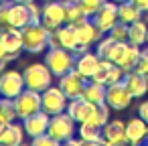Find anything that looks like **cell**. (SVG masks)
I'll return each instance as SVG.
<instances>
[{
  "mask_svg": "<svg viewBox=\"0 0 148 146\" xmlns=\"http://www.w3.org/2000/svg\"><path fill=\"white\" fill-rule=\"evenodd\" d=\"M21 31H23V47H25L27 53L39 55V53H45L49 49L51 31L43 23H29Z\"/></svg>",
  "mask_w": 148,
  "mask_h": 146,
  "instance_id": "cell-1",
  "label": "cell"
},
{
  "mask_svg": "<svg viewBox=\"0 0 148 146\" xmlns=\"http://www.w3.org/2000/svg\"><path fill=\"white\" fill-rule=\"evenodd\" d=\"M23 77H25V85L35 91H45L55 81V75L47 67V63H29L23 69Z\"/></svg>",
  "mask_w": 148,
  "mask_h": 146,
  "instance_id": "cell-2",
  "label": "cell"
},
{
  "mask_svg": "<svg viewBox=\"0 0 148 146\" xmlns=\"http://www.w3.org/2000/svg\"><path fill=\"white\" fill-rule=\"evenodd\" d=\"M45 63L53 71L55 77H61L75 67V53L61 47H49L45 53Z\"/></svg>",
  "mask_w": 148,
  "mask_h": 146,
  "instance_id": "cell-3",
  "label": "cell"
},
{
  "mask_svg": "<svg viewBox=\"0 0 148 146\" xmlns=\"http://www.w3.org/2000/svg\"><path fill=\"white\" fill-rule=\"evenodd\" d=\"M77 126H79V124H77L67 112H61V114L51 116L47 134H49L51 138H55L59 144H65L67 140H71V138L77 134Z\"/></svg>",
  "mask_w": 148,
  "mask_h": 146,
  "instance_id": "cell-4",
  "label": "cell"
},
{
  "mask_svg": "<svg viewBox=\"0 0 148 146\" xmlns=\"http://www.w3.org/2000/svg\"><path fill=\"white\" fill-rule=\"evenodd\" d=\"M14 108H16V116L18 120L29 118L31 114H37L43 110V99H41V91L29 89L25 87L16 97H14Z\"/></svg>",
  "mask_w": 148,
  "mask_h": 146,
  "instance_id": "cell-5",
  "label": "cell"
},
{
  "mask_svg": "<svg viewBox=\"0 0 148 146\" xmlns=\"http://www.w3.org/2000/svg\"><path fill=\"white\" fill-rule=\"evenodd\" d=\"M132 99H134V95L130 93V89H128L124 79L106 87V104L116 112H124L126 108H130Z\"/></svg>",
  "mask_w": 148,
  "mask_h": 146,
  "instance_id": "cell-6",
  "label": "cell"
},
{
  "mask_svg": "<svg viewBox=\"0 0 148 146\" xmlns=\"http://www.w3.org/2000/svg\"><path fill=\"white\" fill-rule=\"evenodd\" d=\"M41 99H43V110L49 116L65 112L67 104H69V97L65 95V91L59 85H49L45 91H41Z\"/></svg>",
  "mask_w": 148,
  "mask_h": 146,
  "instance_id": "cell-7",
  "label": "cell"
},
{
  "mask_svg": "<svg viewBox=\"0 0 148 146\" xmlns=\"http://www.w3.org/2000/svg\"><path fill=\"white\" fill-rule=\"evenodd\" d=\"M41 23L53 31L61 25L67 23V12H65V2L63 0H51V2H43V14H41Z\"/></svg>",
  "mask_w": 148,
  "mask_h": 146,
  "instance_id": "cell-8",
  "label": "cell"
},
{
  "mask_svg": "<svg viewBox=\"0 0 148 146\" xmlns=\"http://www.w3.org/2000/svg\"><path fill=\"white\" fill-rule=\"evenodd\" d=\"M49 47H61V49H69V51H77L79 41H77V33L75 27L65 23L57 29L51 31V39H49Z\"/></svg>",
  "mask_w": 148,
  "mask_h": 146,
  "instance_id": "cell-9",
  "label": "cell"
},
{
  "mask_svg": "<svg viewBox=\"0 0 148 146\" xmlns=\"http://www.w3.org/2000/svg\"><path fill=\"white\" fill-rule=\"evenodd\" d=\"M25 87H27V85H25L23 71H16V69H4L2 73H0V93H2V97L14 99Z\"/></svg>",
  "mask_w": 148,
  "mask_h": 146,
  "instance_id": "cell-10",
  "label": "cell"
},
{
  "mask_svg": "<svg viewBox=\"0 0 148 146\" xmlns=\"http://www.w3.org/2000/svg\"><path fill=\"white\" fill-rule=\"evenodd\" d=\"M59 81H57V85L65 91V95L69 97V99H75V97H81V93H83V87H85V83H87V77H83L75 67L71 69V71H67L65 75H61V77H57Z\"/></svg>",
  "mask_w": 148,
  "mask_h": 146,
  "instance_id": "cell-11",
  "label": "cell"
},
{
  "mask_svg": "<svg viewBox=\"0 0 148 146\" xmlns=\"http://www.w3.org/2000/svg\"><path fill=\"white\" fill-rule=\"evenodd\" d=\"M124 75H126V71H124L118 63L108 61V59H101L91 79L108 87V85H112V83H116V81H122V79H124Z\"/></svg>",
  "mask_w": 148,
  "mask_h": 146,
  "instance_id": "cell-12",
  "label": "cell"
},
{
  "mask_svg": "<svg viewBox=\"0 0 148 146\" xmlns=\"http://www.w3.org/2000/svg\"><path fill=\"white\" fill-rule=\"evenodd\" d=\"M73 27H75V33H77V41L83 47H93L103 39V31L91 19H85V21H81V23H77Z\"/></svg>",
  "mask_w": 148,
  "mask_h": 146,
  "instance_id": "cell-13",
  "label": "cell"
},
{
  "mask_svg": "<svg viewBox=\"0 0 148 146\" xmlns=\"http://www.w3.org/2000/svg\"><path fill=\"white\" fill-rule=\"evenodd\" d=\"M91 21L103 31V35L120 23V16H118V2H114V0H106V2L99 6V10L91 16Z\"/></svg>",
  "mask_w": 148,
  "mask_h": 146,
  "instance_id": "cell-14",
  "label": "cell"
},
{
  "mask_svg": "<svg viewBox=\"0 0 148 146\" xmlns=\"http://www.w3.org/2000/svg\"><path fill=\"white\" fill-rule=\"evenodd\" d=\"M0 45L2 49L10 55H21L25 51L23 47V31L16 27H6V29H0Z\"/></svg>",
  "mask_w": 148,
  "mask_h": 146,
  "instance_id": "cell-15",
  "label": "cell"
},
{
  "mask_svg": "<svg viewBox=\"0 0 148 146\" xmlns=\"http://www.w3.org/2000/svg\"><path fill=\"white\" fill-rule=\"evenodd\" d=\"M101 136H103V144H108V146L128 144L126 122H124V120H110V122L101 128Z\"/></svg>",
  "mask_w": 148,
  "mask_h": 146,
  "instance_id": "cell-16",
  "label": "cell"
},
{
  "mask_svg": "<svg viewBox=\"0 0 148 146\" xmlns=\"http://www.w3.org/2000/svg\"><path fill=\"white\" fill-rule=\"evenodd\" d=\"M49 122H51V116H49L45 110H41V112L31 114L29 118H25V120H23V126H25L27 136L33 140V138H37V136H41V134H47Z\"/></svg>",
  "mask_w": 148,
  "mask_h": 146,
  "instance_id": "cell-17",
  "label": "cell"
},
{
  "mask_svg": "<svg viewBox=\"0 0 148 146\" xmlns=\"http://www.w3.org/2000/svg\"><path fill=\"white\" fill-rule=\"evenodd\" d=\"M99 61H101V57L97 55V51L87 49V51L75 55V69H77L83 77L91 79L93 73H95V69H97V65H99Z\"/></svg>",
  "mask_w": 148,
  "mask_h": 146,
  "instance_id": "cell-18",
  "label": "cell"
},
{
  "mask_svg": "<svg viewBox=\"0 0 148 146\" xmlns=\"http://www.w3.org/2000/svg\"><path fill=\"white\" fill-rule=\"evenodd\" d=\"M126 136H128V144H146L148 142V124L140 116L130 118L126 122Z\"/></svg>",
  "mask_w": 148,
  "mask_h": 146,
  "instance_id": "cell-19",
  "label": "cell"
},
{
  "mask_svg": "<svg viewBox=\"0 0 148 146\" xmlns=\"http://www.w3.org/2000/svg\"><path fill=\"white\" fill-rule=\"evenodd\" d=\"M91 110H93V104H91V101H87L85 97H75V99H69L65 112H67L77 124H81V122H87V120H89Z\"/></svg>",
  "mask_w": 148,
  "mask_h": 146,
  "instance_id": "cell-20",
  "label": "cell"
},
{
  "mask_svg": "<svg viewBox=\"0 0 148 146\" xmlns=\"http://www.w3.org/2000/svg\"><path fill=\"white\" fill-rule=\"evenodd\" d=\"M124 81L130 89V93L134 95V99H142L148 93V77H144L140 71H128L124 75Z\"/></svg>",
  "mask_w": 148,
  "mask_h": 146,
  "instance_id": "cell-21",
  "label": "cell"
},
{
  "mask_svg": "<svg viewBox=\"0 0 148 146\" xmlns=\"http://www.w3.org/2000/svg\"><path fill=\"white\" fill-rule=\"evenodd\" d=\"M25 126L23 124H16V122H10L6 124V128L2 130V134H0V144L4 146H18L25 142Z\"/></svg>",
  "mask_w": 148,
  "mask_h": 146,
  "instance_id": "cell-22",
  "label": "cell"
},
{
  "mask_svg": "<svg viewBox=\"0 0 148 146\" xmlns=\"http://www.w3.org/2000/svg\"><path fill=\"white\" fill-rule=\"evenodd\" d=\"M140 57H142V47H138V45H134V43H126V49H124V53H122V57H120V61H118V65L128 73V71H134L136 67H138V61H140Z\"/></svg>",
  "mask_w": 148,
  "mask_h": 146,
  "instance_id": "cell-23",
  "label": "cell"
},
{
  "mask_svg": "<svg viewBox=\"0 0 148 146\" xmlns=\"http://www.w3.org/2000/svg\"><path fill=\"white\" fill-rule=\"evenodd\" d=\"M118 16H120V23L124 25H132L140 19H144V12L138 4H134L132 0H124V2L118 4Z\"/></svg>",
  "mask_w": 148,
  "mask_h": 146,
  "instance_id": "cell-24",
  "label": "cell"
},
{
  "mask_svg": "<svg viewBox=\"0 0 148 146\" xmlns=\"http://www.w3.org/2000/svg\"><path fill=\"white\" fill-rule=\"evenodd\" d=\"M31 23V14H29V6L21 4V2H12L10 4V14H8V27H16L23 29Z\"/></svg>",
  "mask_w": 148,
  "mask_h": 146,
  "instance_id": "cell-25",
  "label": "cell"
},
{
  "mask_svg": "<svg viewBox=\"0 0 148 146\" xmlns=\"http://www.w3.org/2000/svg\"><path fill=\"white\" fill-rule=\"evenodd\" d=\"M77 134L85 144H103V136H101V128L91 124V122H81L77 126Z\"/></svg>",
  "mask_w": 148,
  "mask_h": 146,
  "instance_id": "cell-26",
  "label": "cell"
},
{
  "mask_svg": "<svg viewBox=\"0 0 148 146\" xmlns=\"http://www.w3.org/2000/svg\"><path fill=\"white\" fill-rule=\"evenodd\" d=\"M128 41L138 45V47H146V41H148V23L144 19L128 25Z\"/></svg>",
  "mask_w": 148,
  "mask_h": 146,
  "instance_id": "cell-27",
  "label": "cell"
},
{
  "mask_svg": "<svg viewBox=\"0 0 148 146\" xmlns=\"http://www.w3.org/2000/svg\"><path fill=\"white\" fill-rule=\"evenodd\" d=\"M81 97H85V99L91 101L93 106H95V104H103V101H106V85H101V83H97V81H93V79H87Z\"/></svg>",
  "mask_w": 148,
  "mask_h": 146,
  "instance_id": "cell-28",
  "label": "cell"
},
{
  "mask_svg": "<svg viewBox=\"0 0 148 146\" xmlns=\"http://www.w3.org/2000/svg\"><path fill=\"white\" fill-rule=\"evenodd\" d=\"M65 2V12H67V23L69 25H77L85 19H89L83 10V6L79 4V0H63Z\"/></svg>",
  "mask_w": 148,
  "mask_h": 146,
  "instance_id": "cell-29",
  "label": "cell"
},
{
  "mask_svg": "<svg viewBox=\"0 0 148 146\" xmlns=\"http://www.w3.org/2000/svg\"><path fill=\"white\" fill-rule=\"evenodd\" d=\"M110 106L103 101V104H95L93 106V110H91V116H89V120L87 122H91V124H95V126H99V128H103L108 122H110Z\"/></svg>",
  "mask_w": 148,
  "mask_h": 146,
  "instance_id": "cell-30",
  "label": "cell"
},
{
  "mask_svg": "<svg viewBox=\"0 0 148 146\" xmlns=\"http://www.w3.org/2000/svg\"><path fill=\"white\" fill-rule=\"evenodd\" d=\"M18 116H16V108H14V99L10 97H0V120L10 124L14 122Z\"/></svg>",
  "mask_w": 148,
  "mask_h": 146,
  "instance_id": "cell-31",
  "label": "cell"
},
{
  "mask_svg": "<svg viewBox=\"0 0 148 146\" xmlns=\"http://www.w3.org/2000/svg\"><path fill=\"white\" fill-rule=\"evenodd\" d=\"M106 35H108L110 39H114V41H128V25L118 23V25H114Z\"/></svg>",
  "mask_w": 148,
  "mask_h": 146,
  "instance_id": "cell-32",
  "label": "cell"
},
{
  "mask_svg": "<svg viewBox=\"0 0 148 146\" xmlns=\"http://www.w3.org/2000/svg\"><path fill=\"white\" fill-rule=\"evenodd\" d=\"M106 2V0H79V4L83 6V10H85V14L91 19L97 10H99V6Z\"/></svg>",
  "mask_w": 148,
  "mask_h": 146,
  "instance_id": "cell-33",
  "label": "cell"
},
{
  "mask_svg": "<svg viewBox=\"0 0 148 146\" xmlns=\"http://www.w3.org/2000/svg\"><path fill=\"white\" fill-rule=\"evenodd\" d=\"M10 4H12V0H6V2H0V29H6V27H8Z\"/></svg>",
  "mask_w": 148,
  "mask_h": 146,
  "instance_id": "cell-34",
  "label": "cell"
},
{
  "mask_svg": "<svg viewBox=\"0 0 148 146\" xmlns=\"http://www.w3.org/2000/svg\"><path fill=\"white\" fill-rule=\"evenodd\" d=\"M29 14H31V23H41V14H43V6H39V2H29Z\"/></svg>",
  "mask_w": 148,
  "mask_h": 146,
  "instance_id": "cell-35",
  "label": "cell"
},
{
  "mask_svg": "<svg viewBox=\"0 0 148 146\" xmlns=\"http://www.w3.org/2000/svg\"><path fill=\"white\" fill-rule=\"evenodd\" d=\"M33 144L35 146H59V142L55 138H51L49 134H41V136L33 138Z\"/></svg>",
  "mask_w": 148,
  "mask_h": 146,
  "instance_id": "cell-36",
  "label": "cell"
},
{
  "mask_svg": "<svg viewBox=\"0 0 148 146\" xmlns=\"http://www.w3.org/2000/svg\"><path fill=\"white\" fill-rule=\"evenodd\" d=\"M136 71H140L144 77H148V47H146V49H142V57H140V61H138Z\"/></svg>",
  "mask_w": 148,
  "mask_h": 146,
  "instance_id": "cell-37",
  "label": "cell"
},
{
  "mask_svg": "<svg viewBox=\"0 0 148 146\" xmlns=\"http://www.w3.org/2000/svg\"><path fill=\"white\" fill-rule=\"evenodd\" d=\"M14 59H18V57H16V55L6 53V51L2 49V45H0V73H2V71L6 69V65H8L10 61H14Z\"/></svg>",
  "mask_w": 148,
  "mask_h": 146,
  "instance_id": "cell-38",
  "label": "cell"
},
{
  "mask_svg": "<svg viewBox=\"0 0 148 146\" xmlns=\"http://www.w3.org/2000/svg\"><path fill=\"white\" fill-rule=\"evenodd\" d=\"M138 116L148 124V99H142L140 106H138Z\"/></svg>",
  "mask_w": 148,
  "mask_h": 146,
  "instance_id": "cell-39",
  "label": "cell"
},
{
  "mask_svg": "<svg viewBox=\"0 0 148 146\" xmlns=\"http://www.w3.org/2000/svg\"><path fill=\"white\" fill-rule=\"evenodd\" d=\"M132 2H134V4H138V6L142 8V12H144V14L148 12V0H132Z\"/></svg>",
  "mask_w": 148,
  "mask_h": 146,
  "instance_id": "cell-40",
  "label": "cell"
},
{
  "mask_svg": "<svg viewBox=\"0 0 148 146\" xmlns=\"http://www.w3.org/2000/svg\"><path fill=\"white\" fill-rule=\"evenodd\" d=\"M12 2H21V4H29V2H35V0H12Z\"/></svg>",
  "mask_w": 148,
  "mask_h": 146,
  "instance_id": "cell-41",
  "label": "cell"
},
{
  "mask_svg": "<svg viewBox=\"0 0 148 146\" xmlns=\"http://www.w3.org/2000/svg\"><path fill=\"white\" fill-rule=\"evenodd\" d=\"M6 128V122H2V120H0V134H2V130Z\"/></svg>",
  "mask_w": 148,
  "mask_h": 146,
  "instance_id": "cell-42",
  "label": "cell"
},
{
  "mask_svg": "<svg viewBox=\"0 0 148 146\" xmlns=\"http://www.w3.org/2000/svg\"><path fill=\"white\" fill-rule=\"evenodd\" d=\"M114 2H118V4H120V2H124V0H114Z\"/></svg>",
  "mask_w": 148,
  "mask_h": 146,
  "instance_id": "cell-43",
  "label": "cell"
},
{
  "mask_svg": "<svg viewBox=\"0 0 148 146\" xmlns=\"http://www.w3.org/2000/svg\"><path fill=\"white\" fill-rule=\"evenodd\" d=\"M43 2H51V0H43Z\"/></svg>",
  "mask_w": 148,
  "mask_h": 146,
  "instance_id": "cell-44",
  "label": "cell"
},
{
  "mask_svg": "<svg viewBox=\"0 0 148 146\" xmlns=\"http://www.w3.org/2000/svg\"><path fill=\"white\" fill-rule=\"evenodd\" d=\"M0 2H6V0H0Z\"/></svg>",
  "mask_w": 148,
  "mask_h": 146,
  "instance_id": "cell-45",
  "label": "cell"
},
{
  "mask_svg": "<svg viewBox=\"0 0 148 146\" xmlns=\"http://www.w3.org/2000/svg\"><path fill=\"white\" fill-rule=\"evenodd\" d=\"M146 47H148V41H146Z\"/></svg>",
  "mask_w": 148,
  "mask_h": 146,
  "instance_id": "cell-46",
  "label": "cell"
},
{
  "mask_svg": "<svg viewBox=\"0 0 148 146\" xmlns=\"http://www.w3.org/2000/svg\"><path fill=\"white\" fill-rule=\"evenodd\" d=\"M0 97H2V93H0Z\"/></svg>",
  "mask_w": 148,
  "mask_h": 146,
  "instance_id": "cell-47",
  "label": "cell"
},
{
  "mask_svg": "<svg viewBox=\"0 0 148 146\" xmlns=\"http://www.w3.org/2000/svg\"><path fill=\"white\" fill-rule=\"evenodd\" d=\"M146 144H148V142H146Z\"/></svg>",
  "mask_w": 148,
  "mask_h": 146,
  "instance_id": "cell-48",
  "label": "cell"
}]
</instances>
